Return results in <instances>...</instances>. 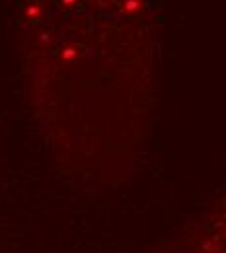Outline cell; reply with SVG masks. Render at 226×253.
I'll list each match as a JSON object with an SVG mask.
<instances>
[{
  "label": "cell",
  "instance_id": "cell-1",
  "mask_svg": "<svg viewBox=\"0 0 226 253\" xmlns=\"http://www.w3.org/2000/svg\"><path fill=\"white\" fill-rule=\"evenodd\" d=\"M217 232H215V253H226V203L217 214Z\"/></svg>",
  "mask_w": 226,
  "mask_h": 253
}]
</instances>
